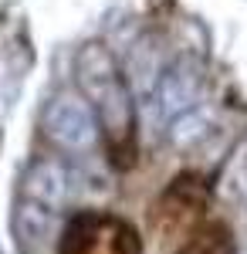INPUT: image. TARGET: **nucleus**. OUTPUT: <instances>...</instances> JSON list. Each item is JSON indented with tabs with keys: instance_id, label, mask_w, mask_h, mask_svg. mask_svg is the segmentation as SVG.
Returning <instances> with one entry per match:
<instances>
[{
	"instance_id": "423d86ee",
	"label": "nucleus",
	"mask_w": 247,
	"mask_h": 254,
	"mask_svg": "<svg viewBox=\"0 0 247 254\" xmlns=\"http://www.w3.org/2000/svg\"><path fill=\"white\" fill-rule=\"evenodd\" d=\"M24 196L31 207L55 214L58 207H64L68 200V170L55 159H41L34 163L24 176Z\"/></svg>"
},
{
	"instance_id": "7ed1b4c3",
	"label": "nucleus",
	"mask_w": 247,
	"mask_h": 254,
	"mask_svg": "<svg viewBox=\"0 0 247 254\" xmlns=\"http://www.w3.org/2000/svg\"><path fill=\"white\" fill-rule=\"evenodd\" d=\"M44 136L68 153H85L98 139V119L85 95L64 92L44 109Z\"/></svg>"
},
{
	"instance_id": "f257e3e1",
	"label": "nucleus",
	"mask_w": 247,
	"mask_h": 254,
	"mask_svg": "<svg viewBox=\"0 0 247 254\" xmlns=\"http://www.w3.org/2000/svg\"><path fill=\"white\" fill-rule=\"evenodd\" d=\"M75 75L81 95L92 105L98 119V132L109 142V156L119 170H125L135 159V109H132V85L119 68L112 51L105 44H85L75 58Z\"/></svg>"
},
{
	"instance_id": "39448f33",
	"label": "nucleus",
	"mask_w": 247,
	"mask_h": 254,
	"mask_svg": "<svg viewBox=\"0 0 247 254\" xmlns=\"http://www.w3.org/2000/svg\"><path fill=\"white\" fill-rule=\"evenodd\" d=\"M203 207H207V183L196 173L176 176L173 187L163 193V200L156 203V224H163L170 231L173 227H186L203 214Z\"/></svg>"
},
{
	"instance_id": "f03ea898",
	"label": "nucleus",
	"mask_w": 247,
	"mask_h": 254,
	"mask_svg": "<svg viewBox=\"0 0 247 254\" xmlns=\"http://www.w3.org/2000/svg\"><path fill=\"white\" fill-rule=\"evenodd\" d=\"M58 254H139V234L122 217L85 210L64 227Z\"/></svg>"
},
{
	"instance_id": "0eeeda50",
	"label": "nucleus",
	"mask_w": 247,
	"mask_h": 254,
	"mask_svg": "<svg viewBox=\"0 0 247 254\" xmlns=\"http://www.w3.org/2000/svg\"><path fill=\"white\" fill-rule=\"evenodd\" d=\"M230 251H234L230 231L224 224H213V227H203V231L186 244V251H180V254H230Z\"/></svg>"
},
{
	"instance_id": "20e7f679",
	"label": "nucleus",
	"mask_w": 247,
	"mask_h": 254,
	"mask_svg": "<svg viewBox=\"0 0 247 254\" xmlns=\"http://www.w3.org/2000/svg\"><path fill=\"white\" fill-rule=\"evenodd\" d=\"M200 85H203V71L186 58H180L166 75H159V81H156V109L163 112V119L176 122L180 116H186L193 109V102L200 98Z\"/></svg>"
}]
</instances>
